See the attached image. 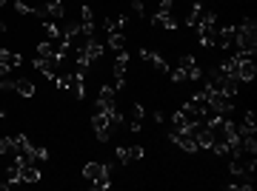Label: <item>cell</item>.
<instances>
[{"label":"cell","instance_id":"27","mask_svg":"<svg viewBox=\"0 0 257 191\" xmlns=\"http://www.w3.org/2000/svg\"><path fill=\"white\" fill-rule=\"evenodd\" d=\"M0 89H3V91H15V80H9V77H0Z\"/></svg>","mask_w":257,"mask_h":191},{"label":"cell","instance_id":"23","mask_svg":"<svg viewBox=\"0 0 257 191\" xmlns=\"http://www.w3.org/2000/svg\"><path fill=\"white\" fill-rule=\"evenodd\" d=\"M229 188H234V191H251V180H237V182H229Z\"/></svg>","mask_w":257,"mask_h":191},{"label":"cell","instance_id":"11","mask_svg":"<svg viewBox=\"0 0 257 191\" xmlns=\"http://www.w3.org/2000/svg\"><path fill=\"white\" fill-rule=\"evenodd\" d=\"M140 157H143V148H140V146L117 148V160H120V163H132V160H140Z\"/></svg>","mask_w":257,"mask_h":191},{"label":"cell","instance_id":"9","mask_svg":"<svg viewBox=\"0 0 257 191\" xmlns=\"http://www.w3.org/2000/svg\"><path fill=\"white\" fill-rule=\"evenodd\" d=\"M257 77V69H254V60H243L237 66V80L240 83H251Z\"/></svg>","mask_w":257,"mask_h":191},{"label":"cell","instance_id":"2","mask_svg":"<svg viewBox=\"0 0 257 191\" xmlns=\"http://www.w3.org/2000/svg\"><path fill=\"white\" fill-rule=\"evenodd\" d=\"M203 94H206V103H209V109L214 111V114H223V117H229L231 111H234V100H231V97L226 94V91L214 89L211 83H206Z\"/></svg>","mask_w":257,"mask_h":191},{"label":"cell","instance_id":"31","mask_svg":"<svg viewBox=\"0 0 257 191\" xmlns=\"http://www.w3.org/2000/svg\"><path fill=\"white\" fill-rule=\"evenodd\" d=\"M3 3H6V0H0V6H3Z\"/></svg>","mask_w":257,"mask_h":191},{"label":"cell","instance_id":"6","mask_svg":"<svg viewBox=\"0 0 257 191\" xmlns=\"http://www.w3.org/2000/svg\"><path fill=\"white\" fill-rule=\"evenodd\" d=\"M172 143H175V146H180L183 148V151H200V148H197V140H194L192 134H186V131H177V128H172Z\"/></svg>","mask_w":257,"mask_h":191},{"label":"cell","instance_id":"12","mask_svg":"<svg viewBox=\"0 0 257 191\" xmlns=\"http://www.w3.org/2000/svg\"><path fill=\"white\" fill-rule=\"evenodd\" d=\"M43 6H46V15H52L55 20H63V15H66V6L60 3V0H40Z\"/></svg>","mask_w":257,"mask_h":191},{"label":"cell","instance_id":"8","mask_svg":"<svg viewBox=\"0 0 257 191\" xmlns=\"http://www.w3.org/2000/svg\"><path fill=\"white\" fill-rule=\"evenodd\" d=\"M140 57H143V60H146L149 66H155V69H160L163 74H169V72H172V69H169V63H166V60H163L160 55H155L152 49H140Z\"/></svg>","mask_w":257,"mask_h":191},{"label":"cell","instance_id":"1","mask_svg":"<svg viewBox=\"0 0 257 191\" xmlns=\"http://www.w3.org/2000/svg\"><path fill=\"white\" fill-rule=\"evenodd\" d=\"M234 46L237 52H246V55L257 52V23L251 18L240 20V26H234Z\"/></svg>","mask_w":257,"mask_h":191},{"label":"cell","instance_id":"14","mask_svg":"<svg viewBox=\"0 0 257 191\" xmlns=\"http://www.w3.org/2000/svg\"><path fill=\"white\" fill-rule=\"evenodd\" d=\"M0 63L9 66V69H18L20 63H23V57L18 55V52H9V49H0Z\"/></svg>","mask_w":257,"mask_h":191},{"label":"cell","instance_id":"19","mask_svg":"<svg viewBox=\"0 0 257 191\" xmlns=\"http://www.w3.org/2000/svg\"><path fill=\"white\" fill-rule=\"evenodd\" d=\"M109 46L114 52H123V49H126V37L117 35V32H109Z\"/></svg>","mask_w":257,"mask_h":191},{"label":"cell","instance_id":"15","mask_svg":"<svg viewBox=\"0 0 257 191\" xmlns=\"http://www.w3.org/2000/svg\"><path fill=\"white\" fill-rule=\"evenodd\" d=\"M128 15H117V18H106V32H117L123 35V26H126Z\"/></svg>","mask_w":257,"mask_h":191},{"label":"cell","instance_id":"24","mask_svg":"<svg viewBox=\"0 0 257 191\" xmlns=\"http://www.w3.org/2000/svg\"><path fill=\"white\" fill-rule=\"evenodd\" d=\"M160 15H172V12H175V0H160Z\"/></svg>","mask_w":257,"mask_h":191},{"label":"cell","instance_id":"28","mask_svg":"<svg viewBox=\"0 0 257 191\" xmlns=\"http://www.w3.org/2000/svg\"><path fill=\"white\" fill-rule=\"evenodd\" d=\"M132 15H143V0H132Z\"/></svg>","mask_w":257,"mask_h":191},{"label":"cell","instance_id":"20","mask_svg":"<svg viewBox=\"0 0 257 191\" xmlns=\"http://www.w3.org/2000/svg\"><path fill=\"white\" fill-rule=\"evenodd\" d=\"M0 154H15V137H0Z\"/></svg>","mask_w":257,"mask_h":191},{"label":"cell","instance_id":"30","mask_svg":"<svg viewBox=\"0 0 257 191\" xmlns=\"http://www.w3.org/2000/svg\"><path fill=\"white\" fill-rule=\"evenodd\" d=\"M9 72H12L9 66H3V63H0V77H6V74H9Z\"/></svg>","mask_w":257,"mask_h":191},{"label":"cell","instance_id":"16","mask_svg":"<svg viewBox=\"0 0 257 191\" xmlns=\"http://www.w3.org/2000/svg\"><path fill=\"white\" fill-rule=\"evenodd\" d=\"M15 91L23 94V97H32V94H35V83L26 80V77H18V80H15Z\"/></svg>","mask_w":257,"mask_h":191},{"label":"cell","instance_id":"3","mask_svg":"<svg viewBox=\"0 0 257 191\" xmlns=\"http://www.w3.org/2000/svg\"><path fill=\"white\" fill-rule=\"evenodd\" d=\"M172 74V80L175 83H189V80H200L203 77V69L197 66V60H194L192 55H180V60H177V69Z\"/></svg>","mask_w":257,"mask_h":191},{"label":"cell","instance_id":"13","mask_svg":"<svg viewBox=\"0 0 257 191\" xmlns=\"http://www.w3.org/2000/svg\"><path fill=\"white\" fill-rule=\"evenodd\" d=\"M152 23H155V26H163V29H169V32L180 26V20H177L175 15H160V12H157L155 18H152Z\"/></svg>","mask_w":257,"mask_h":191},{"label":"cell","instance_id":"4","mask_svg":"<svg viewBox=\"0 0 257 191\" xmlns=\"http://www.w3.org/2000/svg\"><path fill=\"white\" fill-rule=\"evenodd\" d=\"M92 126H94V134H97V140H100V143H106V140H109V131H111L109 114H103V111H94V114H92Z\"/></svg>","mask_w":257,"mask_h":191},{"label":"cell","instance_id":"32","mask_svg":"<svg viewBox=\"0 0 257 191\" xmlns=\"http://www.w3.org/2000/svg\"><path fill=\"white\" fill-rule=\"evenodd\" d=\"M0 117H3V111H0Z\"/></svg>","mask_w":257,"mask_h":191},{"label":"cell","instance_id":"21","mask_svg":"<svg viewBox=\"0 0 257 191\" xmlns=\"http://www.w3.org/2000/svg\"><path fill=\"white\" fill-rule=\"evenodd\" d=\"M109 185H111V177H109V174H103V177H97V180L92 182V188H94V191H106Z\"/></svg>","mask_w":257,"mask_h":191},{"label":"cell","instance_id":"17","mask_svg":"<svg viewBox=\"0 0 257 191\" xmlns=\"http://www.w3.org/2000/svg\"><path fill=\"white\" fill-rule=\"evenodd\" d=\"M203 12H206V9H203V6H200V3H194V6H192V12H189V18H186V23H189V26H197V23H200V18H203Z\"/></svg>","mask_w":257,"mask_h":191},{"label":"cell","instance_id":"26","mask_svg":"<svg viewBox=\"0 0 257 191\" xmlns=\"http://www.w3.org/2000/svg\"><path fill=\"white\" fill-rule=\"evenodd\" d=\"M243 123H246V126H251L257 131V117H254V111H246V117H243Z\"/></svg>","mask_w":257,"mask_h":191},{"label":"cell","instance_id":"25","mask_svg":"<svg viewBox=\"0 0 257 191\" xmlns=\"http://www.w3.org/2000/svg\"><path fill=\"white\" fill-rule=\"evenodd\" d=\"M132 117L143 123V117H146V111H143V106H140V103H135V106H132Z\"/></svg>","mask_w":257,"mask_h":191},{"label":"cell","instance_id":"5","mask_svg":"<svg viewBox=\"0 0 257 191\" xmlns=\"http://www.w3.org/2000/svg\"><path fill=\"white\" fill-rule=\"evenodd\" d=\"M126 66H128V52H117V60H114V86L123 89L126 86Z\"/></svg>","mask_w":257,"mask_h":191},{"label":"cell","instance_id":"18","mask_svg":"<svg viewBox=\"0 0 257 191\" xmlns=\"http://www.w3.org/2000/svg\"><path fill=\"white\" fill-rule=\"evenodd\" d=\"M189 123H192V120L186 117L183 111H177V114H172V128H177V131H186V128H189Z\"/></svg>","mask_w":257,"mask_h":191},{"label":"cell","instance_id":"7","mask_svg":"<svg viewBox=\"0 0 257 191\" xmlns=\"http://www.w3.org/2000/svg\"><path fill=\"white\" fill-rule=\"evenodd\" d=\"M111 109H117V106H114V89H111V86H103V89H100V97H97V111L109 114Z\"/></svg>","mask_w":257,"mask_h":191},{"label":"cell","instance_id":"29","mask_svg":"<svg viewBox=\"0 0 257 191\" xmlns=\"http://www.w3.org/2000/svg\"><path fill=\"white\" fill-rule=\"evenodd\" d=\"M128 128H132V131L138 134L140 128H143V123H140V120H135V117H132V120H128Z\"/></svg>","mask_w":257,"mask_h":191},{"label":"cell","instance_id":"22","mask_svg":"<svg viewBox=\"0 0 257 191\" xmlns=\"http://www.w3.org/2000/svg\"><path fill=\"white\" fill-rule=\"evenodd\" d=\"M15 9H18L20 15H35V6H32V3H23V0H18V3H15Z\"/></svg>","mask_w":257,"mask_h":191},{"label":"cell","instance_id":"10","mask_svg":"<svg viewBox=\"0 0 257 191\" xmlns=\"http://www.w3.org/2000/svg\"><path fill=\"white\" fill-rule=\"evenodd\" d=\"M103 174H109V165L106 163H89L86 168H83V177L89 182H94L97 177H103Z\"/></svg>","mask_w":257,"mask_h":191}]
</instances>
